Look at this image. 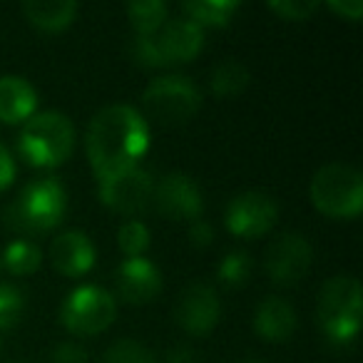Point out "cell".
<instances>
[{"label":"cell","instance_id":"7402d4cb","mask_svg":"<svg viewBox=\"0 0 363 363\" xmlns=\"http://www.w3.org/2000/svg\"><path fill=\"white\" fill-rule=\"evenodd\" d=\"M40 262H43L40 249H38V244H33L30 239H16V242L8 244L6 252H3V264H6V269L11 274H18V277L38 272Z\"/></svg>","mask_w":363,"mask_h":363},{"label":"cell","instance_id":"cb8c5ba5","mask_svg":"<svg viewBox=\"0 0 363 363\" xmlns=\"http://www.w3.org/2000/svg\"><path fill=\"white\" fill-rule=\"evenodd\" d=\"M219 281L227 284L232 289H239L249 281L252 277V257L247 252H229L227 257L219 262Z\"/></svg>","mask_w":363,"mask_h":363},{"label":"cell","instance_id":"d6a6232c","mask_svg":"<svg viewBox=\"0 0 363 363\" xmlns=\"http://www.w3.org/2000/svg\"><path fill=\"white\" fill-rule=\"evenodd\" d=\"M194 358H197V353L192 351L189 346H174L169 351V356H167V363H194Z\"/></svg>","mask_w":363,"mask_h":363},{"label":"cell","instance_id":"4fadbf2b","mask_svg":"<svg viewBox=\"0 0 363 363\" xmlns=\"http://www.w3.org/2000/svg\"><path fill=\"white\" fill-rule=\"evenodd\" d=\"M162 274L150 259H125L117 269V291L127 303H147L160 294Z\"/></svg>","mask_w":363,"mask_h":363},{"label":"cell","instance_id":"277c9868","mask_svg":"<svg viewBox=\"0 0 363 363\" xmlns=\"http://www.w3.org/2000/svg\"><path fill=\"white\" fill-rule=\"evenodd\" d=\"M311 202L321 214L333 219H351L363 207V177L356 167L331 162L311 179Z\"/></svg>","mask_w":363,"mask_h":363},{"label":"cell","instance_id":"4dcf8cb0","mask_svg":"<svg viewBox=\"0 0 363 363\" xmlns=\"http://www.w3.org/2000/svg\"><path fill=\"white\" fill-rule=\"evenodd\" d=\"M328 8L338 16H346L348 21H358L363 16V0H328Z\"/></svg>","mask_w":363,"mask_h":363},{"label":"cell","instance_id":"f1b7e54d","mask_svg":"<svg viewBox=\"0 0 363 363\" xmlns=\"http://www.w3.org/2000/svg\"><path fill=\"white\" fill-rule=\"evenodd\" d=\"M50 363H87V351L72 341L57 343L50 353Z\"/></svg>","mask_w":363,"mask_h":363},{"label":"cell","instance_id":"836d02e7","mask_svg":"<svg viewBox=\"0 0 363 363\" xmlns=\"http://www.w3.org/2000/svg\"><path fill=\"white\" fill-rule=\"evenodd\" d=\"M237 363H264V361H259V358L249 356V358H242V361H237Z\"/></svg>","mask_w":363,"mask_h":363},{"label":"cell","instance_id":"2e32d148","mask_svg":"<svg viewBox=\"0 0 363 363\" xmlns=\"http://www.w3.org/2000/svg\"><path fill=\"white\" fill-rule=\"evenodd\" d=\"M254 328H257L259 336L269 343L289 341L294 328H296V311H294L291 303L284 301V298L269 296L257 306Z\"/></svg>","mask_w":363,"mask_h":363},{"label":"cell","instance_id":"603a6c76","mask_svg":"<svg viewBox=\"0 0 363 363\" xmlns=\"http://www.w3.org/2000/svg\"><path fill=\"white\" fill-rule=\"evenodd\" d=\"M102 363H160L152 348L135 338H120L102 356Z\"/></svg>","mask_w":363,"mask_h":363},{"label":"cell","instance_id":"484cf974","mask_svg":"<svg viewBox=\"0 0 363 363\" xmlns=\"http://www.w3.org/2000/svg\"><path fill=\"white\" fill-rule=\"evenodd\" d=\"M26 308V298H23L21 289L13 284H0V328H11L18 323Z\"/></svg>","mask_w":363,"mask_h":363},{"label":"cell","instance_id":"ac0fdd59","mask_svg":"<svg viewBox=\"0 0 363 363\" xmlns=\"http://www.w3.org/2000/svg\"><path fill=\"white\" fill-rule=\"evenodd\" d=\"M23 16L40 30L57 33L75 21L77 3L75 0H26Z\"/></svg>","mask_w":363,"mask_h":363},{"label":"cell","instance_id":"9a60e30c","mask_svg":"<svg viewBox=\"0 0 363 363\" xmlns=\"http://www.w3.org/2000/svg\"><path fill=\"white\" fill-rule=\"evenodd\" d=\"M50 262L65 277H82L95 264V247L82 232H65L50 244Z\"/></svg>","mask_w":363,"mask_h":363},{"label":"cell","instance_id":"d6986e66","mask_svg":"<svg viewBox=\"0 0 363 363\" xmlns=\"http://www.w3.org/2000/svg\"><path fill=\"white\" fill-rule=\"evenodd\" d=\"M237 0H189L182 3V11L187 13L192 23L202 26H227L232 16L237 13Z\"/></svg>","mask_w":363,"mask_h":363},{"label":"cell","instance_id":"4316f807","mask_svg":"<svg viewBox=\"0 0 363 363\" xmlns=\"http://www.w3.org/2000/svg\"><path fill=\"white\" fill-rule=\"evenodd\" d=\"M130 52H132V57L145 67L167 65L164 57H162V52H160V45H157V40H155V35H137L135 40H132Z\"/></svg>","mask_w":363,"mask_h":363},{"label":"cell","instance_id":"ffe728a7","mask_svg":"<svg viewBox=\"0 0 363 363\" xmlns=\"http://www.w3.org/2000/svg\"><path fill=\"white\" fill-rule=\"evenodd\" d=\"M209 85H212V92L217 97H237V95H242V92L247 90V85H249L247 65H244V62H239V60H234V57L219 62V65L214 67Z\"/></svg>","mask_w":363,"mask_h":363},{"label":"cell","instance_id":"7c38bea8","mask_svg":"<svg viewBox=\"0 0 363 363\" xmlns=\"http://www.w3.org/2000/svg\"><path fill=\"white\" fill-rule=\"evenodd\" d=\"M219 313H222V303H219L217 291L202 281L189 284L179 294L174 306L177 323L192 336H204L212 331L219 321Z\"/></svg>","mask_w":363,"mask_h":363},{"label":"cell","instance_id":"6da1fadb","mask_svg":"<svg viewBox=\"0 0 363 363\" xmlns=\"http://www.w3.org/2000/svg\"><path fill=\"white\" fill-rule=\"evenodd\" d=\"M85 145L97 179H105L137 167L150 147V130L135 107L110 105L92 117Z\"/></svg>","mask_w":363,"mask_h":363},{"label":"cell","instance_id":"44dd1931","mask_svg":"<svg viewBox=\"0 0 363 363\" xmlns=\"http://www.w3.org/2000/svg\"><path fill=\"white\" fill-rule=\"evenodd\" d=\"M127 16H130L137 35H155L164 26L167 6L162 0H135L127 6Z\"/></svg>","mask_w":363,"mask_h":363},{"label":"cell","instance_id":"30bf717a","mask_svg":"<svg viewBox=\"0 0 363 363\" xmlns=\"http://www.w3.org/2000/svg\"><path fill=\"white\" fill-rule=\"evenodd\" d=\"M279 217V204L274 197L264 192H242L227 204V227L232 234L244 239H254L267 234L269 229L277 224Z\"/></svg>","mask_w":363,"mask_h":363},{"label":"cell","instance_id":"ba28073f","mask_svg":"<svg viewBox=\"0 0 363 363\" xmlns=\"http://www.w3.org/2000/svg\"><path fill=\"white\" fill-rule=\"evenodd\" d=\"M313 249L303 234L286 232L269 244L264 254V267L274 284L279 286H294L298 279L306 277L311 267Z\"/></svg>","mask_w":363,"mask_h":363},{"label":"cell","instance_id":"f546056e","mask_svg":"<svg viewBox=\"0 0 363 363\" xmlns=\"http://www.w3.org/2000/svg\"><path fill=\"white\" fill-rule=\"evenodd\" d=\"M189 239H192V244H194V247H199V249L209 247V244H212V239H214L212 224L204 222V219H194L192 227H189Z\"/></svg>","mask_w":363,"mask_h":363},{"label":"cell","instance_id":"e575fe53","mask_svg":"<svg viewBox=\"0 0 363 363\" xmlns=\"http://www.w3.org/2000/svg\"><path fill=\"white\" fill-rule=\"evenodd\" d=\"M0 348H3V341H0Z\"/></svg>","mask_w":363,"mask_h":363},{"label":"cell","instance_id":"8fae6325","mask_svg":"<svg viewBox=\"0 0 363 363\" xmlns=\"http://www.w3.org/2000/svg\"><path fill=\"white\" fill-rule=\"evenodd\" d=\"M155 182L152 174L140 167L117 172L112 177L100 179V199L110 209L122 214H137L152 202Z\"/></svg>","mask_w":363,"mask_h":363},{"label":"cell","instance_id":"5bb4252c","mask_svg":"<svg viewBox=\"0 0 363 363\" xmlns=\"http://www.w3.org/2000/svg\"><path fill=\"white\" fill-rule=\"evenodd\" d=\"M155 40L164 62L169 65V62H187L197 57V52L202 50L204 33L189 18H174V21L164 23L160 33H155Z\"/></svg>","mask_w":363,"mask_h":363},{"label":"cell","instance_id":"8992f818","mask_svg":"<svg viewBox=\"0 0 363 363\" xmlns=\"http://www.w3.org/2000/svg\"><path fill=\"white\" fill-rule=\"evenodd\" d=\"M142 105L152 120L164 125H182L197 115L202 97L189 77L164 75L147 85V90L142 92Z\"/></svg>","mask_w":363,"mask_h":363},{"label":"cell","instance_id":"d4e9b609","mask_svg":"<svg viewBox=\"0 0 363 363\" xmlns=\"http://www.w3.org/2000/svg\"><path fill=\"white\" fill-rule=\"evenodd\" d=\"M117 239H120V249L127 254V257H142L147 247H150V229L145 227V222H125L117 232Z\"/></svg>","mask_w":363,"mask_h":363},{"label":"cell","instance_id":"7a4b0ae2","mask_svg":"<svg viewBox=\"0 0 363 363\" xmlns=\"http://www.w3.org/2000/svg\"><path fill=\"white\" fill-rule=\"evenodd\" d=\"M65 187L55 177H43L26 184L21 197L6 209L3 222L16 232L40 234L57 227L65 214Z\"/></svg>","mask_w":363,"mask_h":363},{"label":"cell","instance_id":"52a82bcc","mask_svg":"<svg viewBox=\"0 0 363 363\" xmlns=\"http://www.w3.org/2000/svg\"><path fill=\"white\" fill-rule=\"evenodd\" d=\"M117 313L115 298L102 286H80L62 301L60 318L67 331L77 336H95L112 323Z\"/></svg>","mask_w":363,"mask_h":363},{"label":"cell","instance_id":"1f68e13d","mask_svg":"<svg viewBox=\"0 0 363 363\" xmlns=\"http://www.w3.org/2000/svg\"><path fill=\"white\" fill-rule=\"evenodd\" d=\"M16 177V164H13V157L8 155V150L0 145V192L8 187Z\"/></svg>","mask_w":363,"mask_h":363},{"label":"cell","instance_id":"9c48e42d","mask_svg":"<svg viewBox=\"0 0 363 363\" xmlns=\"http://www.w3.org/2000/svg\"><path fill=\"white\" fill-rule=\"evenodd\" d=\"M157 212L164 214L172 222H184V219H199L204 207L199 184L184 172H169L155 184L152 192Z\"/></svg>","mask_w":363,"mask_h":363},{"label":"cell","instance_id":"e0dca14e","mask_svg":"<svg viewBox=\"0 0 363 363\" xmlns=\"http://www.w3.org/2000/svg\"><path fill=\"white\" fill-rule=\"evenodd\" d=\"M38 105V95L26 77L3 75L0 77V120L3 122H23L30 120Z\"/></svg>","mask_w":363,"mask_h":363},{"label":"cell","instance_id":"3957f363","mask_svg":"<svg viewBox=\"0 0 363 363\" xmlns=\"http://www.w3.org/2000/svg\"><path fill=\"white\" fill-rule=\"evenodd\" d=\"M318 323L331 341L348 343L361 328V284L351 274L331 277L321 286L316 308Z\"/></svg>","mask_w":363,"mask_h":363},{"label":"cell","instance_id":"83f0119b","mask_svg":"<svg viewBox=\"0 0 363 363\" xmlns=\"http://www.w3.org/2000/svg\"><path fill=\"white\" fill-rule=\"evenodd\" d=\"M269 8H272L277 16H281L284 21L298 23V21H306L318 8V3L316 0H272Z\"/></svg>","mask_w":363,"mask_h":363},{"label":"cell","instance_id":"5b68a950","mask_svg":"<svg viewBox=\"0 0 363 363\" xmlns=\"http://www.w3.org/2000/svg\"><path fill=\"white\" fill-rule=\"evenodd\" d=\"M75 145V127L62 112H40L26 122L21 152L35 167H55L65 162Z\"/></svg>","mask_w":363,"mask_h":363}]
</instances>
